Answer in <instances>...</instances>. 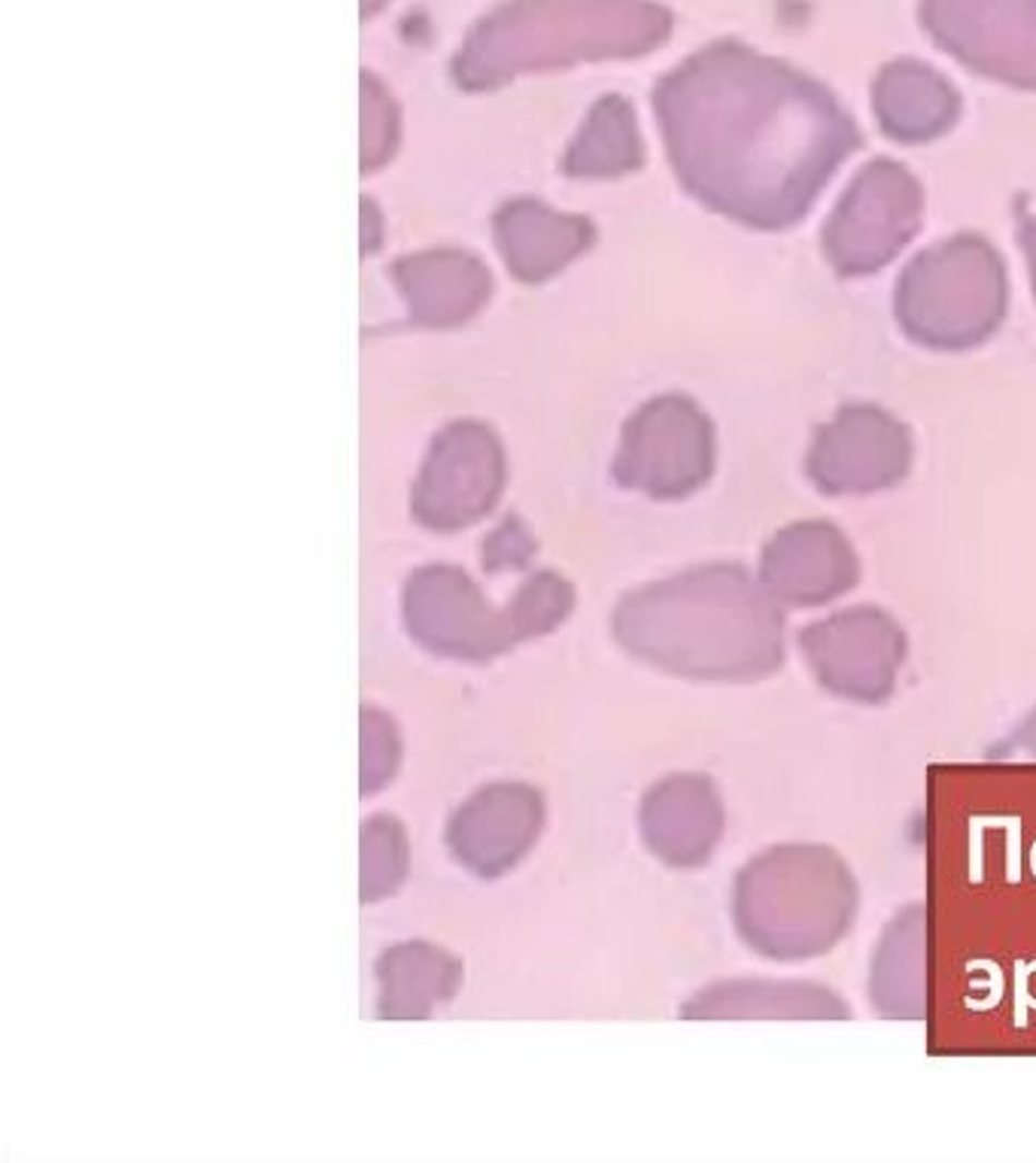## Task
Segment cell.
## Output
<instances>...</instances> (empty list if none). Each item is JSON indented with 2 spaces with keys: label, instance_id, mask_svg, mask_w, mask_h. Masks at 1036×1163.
<instances>
[{
  "label": "cell",
  "instance_id": "30bf717a",
  "mask_svg": "<svg viewBox=\"0 0 1036 1163\" xmlns=\"http://www.w3.org/2000/svg\"><path fill=\"white\" fill-rule=\"evenodd\" d=\"M381 972V1015L393 1021H423L432 1008L450 1000L459 984V964L426 942H408L386 950Z\"/></svg>",
  "mask_w": 1036,
  "mask_h": 1163
},
{
  "label": "cell",
  "instance_id": "6da1fadb",
  "mask_svg": "<svg viewBox=\"0 0 1036 1163\" xmlns=\"http://www.w3.org/2000/svg\"><path fill=\"white\" fill-rule=\"evenodd\" d=\"M614 632L636 659L687 681H760L784 663L775 598L736 568L636 593L617 610Z\"/></svg>",
  "mask_w": 1036,
  "mask_h": 1163
},
{
  "label": "cell",
  "instance_id": "7c38bea8",
  "mask_svg": "<svg viewBox=\"0 0 1036 1163\" xmlns=\"http://www.w3.org/2000/svg\"><path fill=\"white\" fill-rule=\"evenodd\" d=\"M398 763L396 726L381 711L362 714V790L374 793L393 778Z\"/></svg>",
  "mask_w": 1036,
  "mask_h": 1163
},
{
  "label": "cell",
  "instance_id": "4fadbf2b",
  "mask_svg": "<svg viewBox=\"0 0 1036 1163\" xmlns=\"http://www.w3.org/2000/svg\"><path fill=\"white\" fill-rule=\"evenodd\" d=\"M568 608V593H566V586L563 583H556L551 581V578H544V581L539 583H532L526 593H520V598H517V605H514L511 610V629H514V639H529V635H541V632H547L551 626L566 614Z\"/></svg>",
  "mask_w": 1036,
  "mask_h": 1163
},
{
  "label": "cell",
  "instance_id": "8992f818",
  "mask_svg": "<svg viewBox=\"0 0 1036 1163\" xmlns=\"http://www.w3.org/2000/svg\"><path fill=\"white\" fill-rule=\"evenodd\" d=\"M641 836L668 865H702L724 836V802L706 775L660 780L641 805Z\"/></svg>",
  "mask_w": 1036,
  "mask_h": 1163
},
{
  "label": "cell",
  "instance_id": "277c9868",
  "mask_svg": "<svg viewBox=\"0 0 1036 1163\" xmlns=\"http://www.w3.org/2000/svg\"><path fill=\"white\" fill-rule=\"evenodd\" d=\"M408 626L429 651L454 659H490L514 641L511 620L486 610L466 578L429 571L408 596Z\"/></svg>",
  "mask_w": 1036,
  "mask_h": 1163
},
{
  "label": "cell",
  "instance_id": "ba28073f",
  "mask_svg": "<svg viewBox=\"0 0 1036 1163\" xmlns=\"http://www.w3.org/2000/svg\"><path fill=\"white\" fill-rule=\"evenodd\" d=\"M854 556L833 529L796 525L769 547L763 581L784 605H821L854 583Z\"/></svg>",
  "mask_w": 1036,
  "mask_h": 1163
},
{
  "label": "cell",
  "instance_id": "8fae6325",
  "mask_svg": "<svg viewBox=\"0 0 1036 1163\" xmlns=\"http://www.w3.org/2000/svg\"><path fill=\"white\" fill-rule=\"evenodd\" d=\"M408 872V838L393 817H374L362 829V899L393 894Z\"/></svg>",
  "mask_w": 1036,
  "mask_h": 1163
},
{
  "label": "cell",
  "instance_id": "3957f363",
  "mask_svg": "<svg viewBox=\"0 0 1036 1163\" xmlns=\"http://www.w3.org/2000/svg\"><path fill=\"white\" fill-rule=\"evenodd\" d=\"M799 651L827 693L876 705L894 693L906 635L884 610L852 608L811 623L799 635Z\"/></svg>",
  "mask_w": 1036,
  "mask_h": 1163
},
{
  "label": "cell",
  "instance_id": "9c48e42d",
  "mask_svg": "<svg viewBox=\"0 0 1036 1163\" xmlns=\"http://www.w3.org/2000/svg\"><path fill=\"white\" fill-rule=\"evenodd\" d=\"M869 1003L881 1018H927V908L906 906L884 926L869 964Z\"/></svg>",
  "mask_w": 1036,
  "mask_h": 1163
},
{
  "label": "cell",
  "instance_id": "52a82bcc",
  "mask_svg": "<svg viewBox=\"0 0 1036 1163\" xmlns=\"http://www.w3.org/2000/svg\"><path fill=\"white\" fill-rule=\"evenodd\" d=\"M682 1015L687 1021H852L836 991L784 979L718 981L696 993Z\"/></svg>",
  "mask_w": 1036,
  "mask_h": 1163
},
{
  "label": "cell",
  "instance_id": "5b68a950",
  "mask_svg": "<svg viewBox=\"0 0 1036 1163\" xmlns=\"http://www.w3.org/2000/svg\"><path fill=\"white\" fill-rule=\"evenodd\" d=\"M541 829V796L523 784L486 787L456 811L450 848L483 879L514 865Z\"/></svg>",
  "mask_w": 1036,
  "mask_h": 1163
},
{
  "label": "cell",
  "instance_id": "7a4b0ae2",
  "mask_svg": "<svg viewBox=\"0 0 1036 1163\" xmlns=\"http://www.w3.org/2000/svg\"><path fill=\"white\" fill-rule=\"evenodd\" d=\"M860 908L852 869L823 845H779L738 869L733 921L745 945L779 964L833 950Z\"/></svg>",
  "mask_w": 1036,
  "mask_h": 1163
}]
</instances>
